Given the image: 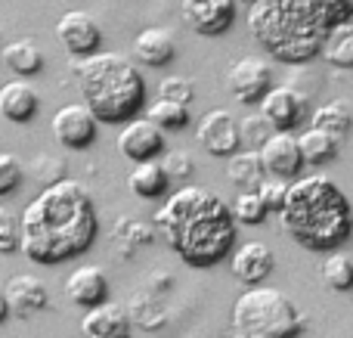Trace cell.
Segmentation results:
<instances>
[{
	"instance_id": "1",
	"label": "cell",
	"mask_w": 353,
	"mask_h": 338,
	"mask_svg": "<svg viewBox=\"0 0 353 338\" xmlns=\"http://www.w3.org/2000/svg\"><path fill=\"white\" fill-rule=\"evenodd\" d=\"M19 223H22L19 252H25L34 264H62L87 252L99 227L90 192L68 177L50 183L25 208Z\"/></svg>"
},
{
	"instance_id": "2",
	"label": "cell",
	"mask_w": 353,
	"mask_h": 338,
	"mask_svg": "<svg viewBox=\"0 0 353 338\" xmlns=\"http://www.w3.org/2000/svg\"><path fill=\"white\" fill-rule=\"evenodd\" d=\"M155 230L165 233L168 246L192 267H211L236 242L232 211L214 192L186 186L174 192L155 215Z\"/></svg>"
},
{
	"instance_id": "3",
	"label": "cell",
	"mask_w": 353,
	"mask_h": 338,
	"mask_svg": "<svg viewBox=\"0 0 353 338\" xmlns=\"http://www.w3.org/2000/svg\"><path fill=\"white\" fill-rule=\"evenodd\" d=\"M248 28L276 59L307 66L323 53L332 25L325 19V0H257L248 12Z\"/></svg>"
},
{
	"instance_id": "4",
	"label": "cell",
	"mask_w": 353,
	"mask_h": 338,
	"mask_svg": "<svg viewBox=\"0 0 353 338\" xmlns=\"http://www.w3.org/2000/svg\"><path fill=\"white\" fill-rule=\"evenodd\" d=\"M279 223L304 248L325 252L350 236L353 205H347L344 192L332 180L304 177L288 190V205L282 208Z\"/></svg>"
},
{
	"instance_id": "5",
	"label": "cell",
	"mask_w": 353,
	"mask_h": 338,
	"mask_svg": "<svg viewBox=\"0 0 353 338\" xmlns=\"http://www.w3.org/2000/svg\"><path fill=\"white\" fill-rule=\"evenodd\" d=\"M84 103L103 124H124L146 109V81L121 53H90L72 59Z\"/></svg>"
},
{
	"instance_id": "6",
	"label": "cell",
	"mask_w": 353,
	"mask_h": 338,
	"mask_svg": "<svg viewBox=\"0 0 353 338\" xmlns=\"http://www.w3.org/2000/svg\"><path fill=\"white\" fill-rule=\"evenodd\" d=\"M232 326L239 338H298L307 326V317L279 289L251 286L236 298Z\"/></svg>"
},
{
	"instance_id": "7",
	"label": "cell",
	"mask_w": 353,
	"mask_h": 338,
	"mask_svg": "<svg viewBox=\"0 0 353 338\" xmlns=\"http://www.w3.org/2000/svg\"><path fill=\"white\" fill-rule=\"evenodd\" d=\"M226 87L239 103H261L267 97V90L273 87V66L267 59H257V56L236 59L226 68Z\"/></svg>"
},
{
	"instance_id": "8",
	"label": "cell",
	"mask_w": 353,
	"mask_h": 338,
	"mask_svg": "<svg viewBox=\"0 0 353 338\" xmlns=\"http://www.w3.org/2000/svg\"><path fill=\"white\" fill-rule=\"evenodd\" d=\"M118 152L124 155L128 161H149L165 155V130L152 121V118H130L124 121L121 134H118Z\"/></svg>"
},
{
	"instance_id": "9",
	"label": "cell",
	"mask_w": 353,
	"mask_h": 338,
	"mask_svg": "<svg viewBox=\"0 0 353 338\" xmlns=\"http://www.w3.org/2000/svg\"><path fill=\"white\" fill-rule=\"evenodd\" d=\"M56 37L59 43L65 47L68 56H90V53H99L103 47V28L99 22L84 10H68L65 16H59L56 22Z\"/></svg>"
},
{
	"instance_id": "10",
	"label": "cell",
	"mask_w": 353,
	"mask_h": 338,
	"mask_svg": "<svg viewBox=\"0 0 353 338\" xmlns=\"http://www.w3.org/2000/svg\"><path fill=\"white\" fill-rule=\"evenodd\" d=\"M195 140L208 155L217 159H230L236 149H242V134H239V121L226 109H211L195 128Z\"/></svg>"
},
{
	"instance_id": "11",
	"label": "cell",
	"mask_w": 353,
	"mask_h": 338,
	"mask_svg": "<svg viewBox=\"0 0 353 338\" xmlns=\"http://www.w3.org/2000/svg\"><path fill=\"white\" fill-rule=\"evenodd\" d=\"M236 0H183V22L201 37H220L236 22Z\"/></svg>"
},
{
	"instance_id": "12",
	"label": "cell",
	"mask_w": 353,
	"mask_h": 338,
	"mask_svg": "<svg viewBox=\"0 0 353 338\" xmlns=\"http://www.w3.org/2000/svg\"><path fill=\"white\" fill-rule=\"evenodd\" d=\"M310 99L301 90H294L292 84L282 87H270L267 97L261 99V115L273 124V130H294L304 124Z\"/></svg>"
},
{
	"instance_id": "13",
	"label": "cell",
	"mask_w": 353,
	"mask_h": 338,
	"mask_svg": "<svg viewBox=\"0 0 353 338\" xmlns=\"http://www.w3.org/2000/svg\"><path fill=\"white\" fill-rule=\"evenodd\" d=\"M99 118L87 103H68L53 115V134L65 149H87L97 140Z\"/></svg>"
},
{
	"instance_id": "14",
	"label": "cell",
	"mask_w": 353,
	"mask_h": 338,
	"mask_svg": "<svg viewBox=\"0 0 353 338\" xmlns=\"http://www.w3.org/2000/svg\"><path fill=\"white\" fill-rule=\"evenodd\" d=\"M261 159L270 177H282V180H294L301 174V168L307 165L304 155H301L298 137L292 130H273L267 137V143L261 146Z\"/></svg>"
},
{
	"instance_id": "15",
	"label": "cell",
	"mask_w": 353,
	"mask_h": 338,
	"mask_svg": "<svg viewBox=\"0 0 353 338\" xmlns=\"http://www.w3.org/2000/svg\"><path fill=\"white\" fill-rule=\"evenodd\" d=\"M273 267H276V258H273V252H270V246L267 242H257V239L242 242V246L232 252V261H230L232 277L245 286L263 283V279L273 273Z\"/></svg>"
},
{
	"instance_id": "16",
	"label": "cell",
	"mask_w": 353,
	"mask_h": 338,
	"mask_svg": "<svg viewBox=\"0 0 353 338\" xmlns=\"http://www.w3.org/2000/svg\"><path fill=\"white\" fill-rule=\"evenodd\" d=\"M65 298L78 308H97V304L109 301V277L93 264L74 267L65 279Z\"/></svg>"
},
{
	"instance_id": "17",
	"label": "cell",
	"mask_w": 353,
	"mask_h": 338,
	"mask_svg": "<svg viewBox=\"0 0 353 338\" xmlns=\"http://www.w3.org/2000/svg\"><path fill=\"white\" fill-rule=\"evenodd\" d=\"M81 332L87 338H130V314L121 304L103 301L84 314Z\"/></svg>"
},
{
	"instance_id": "18",
	"label": "cell",
	"mask_w": 353,
	"mask_h": 338,
	"mask_svg": "<svg viewBox=\"0 0 353 338\" xmlns=\"http://www.w3.org/2000/svg\"><path fill=\"white\" fill-rule=\"evenodd\" d=\"M3 292H6L10 314H19V317L37 314V310H43L50 301L47 286H43L37 277H31V273H16V277H10L3 286Z\"/></svg>"
},
{
	"instance_id": "19",
	"label": "cell",
	"mask_w": 353,
	"mask_h": 338,
	"mask_svg": "<svg viewBox=\"0 0 353 338\" xmlns=\"http://www.w3.org/2000/svg\"><path fill=\"white\" fill-rule=\"evenodd\" d=\"M37 90L28 84L25 78H16V81H6L0 87V115L12 124H25L37 115Z\"/></svg>"
},
{
	"instance_id": "20",
	"label": "cell",
	"mask_w": 353,
	"mask_h": 338,
	"mask_svg": "<svg viewBox=\"0 0 353 338\" xmlns=\"http://www.w3.org/2000/svg\"><path fill=\"white\" fill-rule=\"evenodd\" d=\"M134 56L143 66L161 68L176 56V41L168 28H143L134 41Z\"/></svg>"
},
{
	"instance_id": "21",
	"label": "cell",
	"mask_w": 353,
	"mask_h": 338,
	"mask_svg": "<svg viewBox=\"0 0 353 338\" xmlns=\"http://www.w3.org/2000/svg\"><path fill=\"white\" fill-rule=\"evenodd\" d=\"M128 186H130V192L140 199H159L168 192L171 177H168L165 165H161L159 159H149V161H137L134 165V171H130V177H128Z\"/></svg>"
},
{
	"instance_id": "22",
	"label": "cell",
	"mask_w": 353,
	"mask_h": 338,
	"mask_svg": "<svg viewBox=\"0 0 353 338\" xmlns=\"http://www.w3.org/2000/svg\"><path fill=\"white\" fill-rule=\"evenodd\" d=\"M226 174H230V180L239 186V190H257V186H261V180L267 177V168H263L261 149H254V146L236 149V152L230 155Z\"/></svg>"
},
{
	"instance_id": "23",
	"label": "cell",
	"mask_w": 353,
	"mask_h": 338,
	"mask_svg": "<svg viewBox=\"0 0 353 338\" xmlns=\"http://www.w3.org/2000/svg\"><path fill=\"white\" fill-rule=\"evenodd\" d=\"M0 59H3V66L10 68L12 74H19V78H31V74H37L43 68L41 47H37L34 41H28V37L6 43L3 53H0Z\"/></svg>"
},
{
	"instance_id": "24",
	"label": "cell",
	"mask_w": 353,
	"mask_h": 338,
	"mask_svg": "<svg viewBox=\"0 0 353 338\" xmlns=\"http://www.w3.org/2000/svg\"><path fill=\"white\" fill-rule=\"evenodd\" d=\"M298 146H301V155H304L307 165H329V161H335L338 149H341V140L332 137L329 130H323V128H307L304 134L298 137Z\"/></svg>"
},
{
	"instance_id": "25",
	"label": "cell",
	"mask_w": 353,
	"mask_h": 338,
	"mask_svg": "<svg viewBox=\"0 0 353 338\" xmlns=\"http://www.w3.org/2000/svg\"><path fill=\"white\" fill-rule=\"evenodd\" d=\"M323 56L335 68H353V25L350 22L332 25L323 43Z\"/></svg>"
},
{
	"instance_id": "26",
	"label": "cell",
	"mask_w": 353,
	"mask_h": 338,
	"mask_svg": "<svg viewBox=\"0 0 353 338\" xmlns=\"http://www.w3.org/2000/svg\"><path fill=\"white\" fill-rule=\"evenodd\" d=\"M313 128H323V130H329L332 137L344 140V137L350 134V128H353L350 103L347 99H332V103H325L323 109L313 112Z\"/></svg>"
},
{
	"instance_id": "27",
	"label": "cell",
	"mask_w": 353,
	"mask_h": 338,
	"mask_svg": "<svg viewBox=\"0 0 353 338\" xmlns=\"http://www.w3.org/2000/svg\"><path fill=\"white\" fill-rule=\"evenodd\" d=\"M146 115L159 124L161 130H183L189 124V106L186 103H174V99L159 97L152 106L146 109Z\"/></svg>"
},
{
	"instance_id": "28",
	"label": "cell",
	"mask_w": 353,
	"mask_h": 338,
	"mask_svg": "<svg viewBox=\"0 0 353 338\" xmlns=\"http://www.w3.org/2000/svg\"><path fill=\"white\" fill-rule=\"evenodd\" d=\"M230 211H232V221L245 223V227H257V223H263L267 221V215H270L257 190H242L236 196V202H232Z\"/></svg>"
},
{
	"instance_id": "29",
	"label": "cell",
	"mask_w": 353,
	"mask_h": 338,
	"mask_svg": "<svg viewBox=\"0 0 353 338\" xmlns=\"http://www.w3.org/2000/svg\"><path fill=\"white\" fill-rule=\"evenodd\" d=\"M323 273V283L335 292H350L353 289V258L347 255H329L319 267Z\"/></svg>"
},
{
	"instance_id": "30",
	"label": "cell",
	"mask_w": 353,
	"mask_h": 338,
	"mask_svg": "<svg viewBox=\"0 0 353 338\" xmlns=\"http://www.w3.org/2000/svg\"><path fill=\"white\" fill-rule=\"evenodd\" d=\"M288 190H292V183H288V180H282V177H263L261 186H257V192H261L267 211H270V215H276V217H279L282 208L288 205Z\"/></svg>"
},
{
	"instance_id": "31",
	"label": "cell",
	"mask_w": 353,
	"mask_h": 338,
	"mask_svg": "<svg viewBox=\"0 0 353 338\" xmlns=\"http://www.w3.org/2000/svg\"><path fill=\"white\" fill-rule=\"evenodd\" d=\"M25 168L12 152H0V196H10L22 186Z\"/></svg>"
},
{
	"instance_id": "32",
	"label": "cell",
	"mask_w": 353,
	"mask_h": 338,
	"mask_svg": "<svg viewBox=\"0 0 353 338\" xmlns=\"http://www.w3.org/2000/svg\"><path fill=\"white\" fill-rule=\"evenodd\" d=\"M19 239H22V223L12 211L0 208V255L19 252Z\"/></svg>"
},
{
	"instance_id": "33",
	"label": "cell",
	"mask_w": 353,
	"mask_h": 338,
	"mask_svg": "<svg viewBox=\"0 0 353 338\" xmlns=\"http://www.w3.org/2000/svg\"><path fill=\"white\" fill-rule=\"evenodd\" d=\"M161 165H165L168 177H171V183H183V180H189L195 174V161L192 155L186 152V149H174V152H168L165 159H161Z\"/></svg>"
},
{
	"instance_id": "34",
	"label": "cell",
	"mask_w": 353,
	"mask_h": 338,
	"mask_svg": "<svg viewBox=\"0 0 353 338\" xmlns=\"http://www.w3.org/2000/svg\"><path fill=\"white\" fill-rule=\"evenodd\" d=\"M239 134H242V140H248V146L261 149L263 143H267V137L273 134V124L263 115H248L239 121Z\"/></svg>"
},
{
	"instance_id": "35",
	"label": "cell",
	"mask_w": 353,
	"mask_h": 338,
	"mask_svg": "<svg viewBox=\"0 0 353 338\" xmlns=\"http://www.w3.org/2000/svg\"><path fill=\"white\" fill-rule=\"evenodd\" d=\"M159 97L189 106V103L195 99V87H192V81L183 78V74H171V78H165V81L159 84Z\"/></svg>"
},
{
	"instance_id": "36",
	"label": "cell",
	"mask_w": 353,
	"mask_h": 338,
	"mask_svg": "<svg viewBox=\"0 0 353 338\" xmlns=\"http://www.w3.org/2000/svg\"><path fill=\"white\" fill-rule=\"evenodd\" d=\"M31 174H34L37 180H41L43 186H50V183H59L62 177H65V165H62L59 159H50V155H37L34 159V168H31Z\"/></svg>"
},
{
	"instance_id": "37",
	"label": "cell",
	"mask_w": 353,
	"mask_h": 338,
	"mask_svg": "<svg viewBox=\"0 0 353 338\" xmlns=\"http://www.w3.org/2000/svg\"><path fill=\"white\" fill-rule=\"evenodd\" d=\"M325 19L329 25H341L353 19V0H325Z\"/></svg>"
},
{
	"instance_id": "38",
	"label": "cell",
	"mask_w": 353,
	"mask_h": 338,
	"mask_svg": "<svg viewBox=\"0 0 353 338\" xmlns=\"http://www.w3.org/2000/svg\"><path fill=\"white\" fill-rule=\"evenodd\" d=\"M10 317V304H6V292H3V286H0V323Z\"/></svg>"
},
{
	"instance_id": "39",
	"label": "cell",
	"mask_w": 353,
	"mask_h": 338,
	"mask_svg": "<svg viewBox=\"0 0 353 338\" xmlns=\"http://www.w3.org/2000/svg\"><path fill=\"white\" fill-rule=\"evenodd\" d=\"M236 3H239V6H248V10H251V6H254L257 0H236Z\"/></svg>"
}]
</instances>
